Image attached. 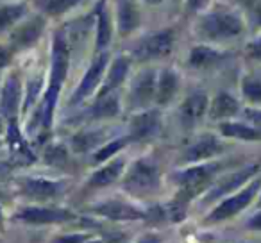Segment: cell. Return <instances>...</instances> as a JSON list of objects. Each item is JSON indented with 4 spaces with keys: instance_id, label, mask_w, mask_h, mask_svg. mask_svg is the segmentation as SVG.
Here are the masks:
<instances>
[{
    "instance_id": "obj_1",
    "label": "cell",
    "mask_w": 261,
    "mask_h": 243,
    "mask_svg": "<svg viewBox=\"0 0 261 243\" xmlns=\"http://www.w3.org/2000/svg\"><path fill=\"white\" fill-rule=\"evenodd\" d=\"M247 29L245 18L242 13L227 8H217L200 15L197 20V34L200 40L210 43L238 40Z\"/></svg>"
},
{
    "instance_id": "obj_2",
    "label": "cell",
    "mask_w": 261,
    "mask_h": 243,
    "mask_svg": "<svg viewBox=\"0 0 261 243\" xmlns=\"http://www.w3.org/2000/svg\"><path fill=\"white\" fill-rule=\"evenodd\" d=\"M70 65V50H68V41L63 31H58L52 40V59H50V79H48V86L45 91V100H43V125L50 127L52 116H54V109L58 104L59 93H61L63 83L68 73Z\"/></svg>"
},
{
    "instance_id": "obj_3",
    "label": "cell",
    "mask_w": 261,
    "mask_h": 243,
    "mask_svg": "<svg viewBox=\"0 0 261 243\" xmlns=\"http://www.w3.org/2000/svg\"><path fill=\"white\" fill-rule=\"evenodd\" d=\"M222 168L220 163H199L197 167H190L186 170L179 172L175 175V181L179 184L177 199L188 204L195 195L202 193L210 184H213L215 175Z\"/></svg>"
},
{
    "instance_id": "obj_4",
    "label": "cell",
    "mask_w": 261,
    "mask_h": 243,
    "mask_svg": "<svg viewBox=\"0 0 261 243\" xmlns=\"http://www.w3.org/2000/svg\"><path fill=\"white\" fill-rule=\"evenodd\" d=\"M261 192V174H257L256 177H252L247 182L243 188H240L238 192L231 193L227 199H224L207 217V222H224L229 218L236 217L238 213H242L245 207H249L254 202V199H257Z\"/></svg>"
},
{
    "instance_id": "obj_5",
    "label": "cell",
    "mask_w": 261,
    "mask_h": 243,
    "mask_svg": "<svg viewBox=\"0 0 261 243\" xmlns=\"http://www.w3.org/2000/svg\"><path fill=\"white\" fill-rule=\"evenodd\" d=\"M123 186L127 192L135 195H145V193L154 192L160 186V168L149 159L136 161L127 172Z\"/></svg>"
},
{
    "instance_id": "obj_6",
    "label": "cell",
    "mask_w": 261,
    "mask_h": 243,
    "mask_svg": "<svg viewBox=\"0 0 261 243\" xmlns=\"http://www.w3.org/2000/svg\"><path fill=\"white\" fill-rule=\"evenodd\" d=\"M257 174H261V161L250 163V165H247V167L240 168V170H234V172H231V174L224 175L222 179L213 182V186H211V190L207 192V195L204 197V202H213V200L224 199V197L238 192L240 188H243V186L252 177H256Z\"/></svg>"
},
{
    "instance_id": "obj_7",
    "label": "cell",
    "mask_w": 261,
    "mask_h": 243,
    "mask_svg": "<svg viewBox=\"0 0 261 243\" xmlns=\"http://www.w3.org/2000/svg\"><path fill=\"white\" fill-rule=\"evenodd\" d=\"M175 43V34L172 29H163L145 36L138 41L133 48V56L138 61H154V59H163L172 54Z\"/></svg>"
},
{
    "instance_id": "obj_8",
    "label": "cell",
    "mask_w": 261,
    "mask_h": 243,
    "mask_svg": "<svg viewBox=\"0 0 261 243\" xmlns=\"http://www.w3.org/2000/svg\"><path fill=\"white\" fill-rule=\"evenodd\" d=\"M108 65H109V56L106 54V52H97V56H95L93 61H91L88 72L84 73L79 86L73 91V97H72V100H70V104H79L81 100H84V98L93 93L95 88L100 84L102 77H104L106 70H108Z\"/></svg>"
},
{
    "instance_id": "obj_9",
    "label": "cell",
    "mask_w": 261,
    "mask_h": 243,
    "mask_svg": "<svg viewBox=\"0 0 261 243\" xmlns=\"http://www.w3.org/2000/svg\"><path fill=\"white\" fill-rule=\"evenodd\" d=\"M158 73L154 70H143L130 83V104L133 107H147L152 100H156Z\"/></svg>"
},
{
    "instance_id": "obj_10",
    "label": "cell",
    "mask_w": 261,
    "mask_h": 243,
    "mask_svg": "<svg viewBox=\"0 0 261 243\" xmlns=\"http://www.w3.org/2000/svg\"><path fill=\"white\" fill-rule=\"evenodd\" d=\"M45 29V18L41 16H34V18L27 20L23 23H18L15 29H11V50H23L29 48L40 40L41 33Z\"/></svg>"
},
{
    "instance_id": "obj_11",
    "label": "cell",
    "mask_w": 261,
    "mask_h": 243,
    "mask_svg": "<svg viewBox=\"0 0 261 243\" xmlns=\"http://www.w3.org/2000/svg\"><path fill=\"white\" fill-rule=\"evenodd\" d=\"M224 152V143L213 134H202L197 140L193 145L188 147V150L185 152L182 159L186 163H202L211 157L218 156V154Z\"/></svg>"
},
{
    "instance_id": "obj_12",
    "label": "cell",
    "mask_w": 261,
    "mask_h": 243,
    "mask_svg": "<svg viewBox=\"0 0 261 243\" xmlns=\"http://www.w3.org/2000/svg\"><path fill=\"white\" fill-rule=\"evenodd\" d=\"M142 23V13L135 0H116V29L122 38L133 34Z\"/></svg>"
},
{
    "instance_id": "obj_13",
    "label": "cell",
    "mask_w": 261,
    "mask_h": 243,
    "mask_svg": "<svg viewBox=\"0 0 261 243\" xmlns=\"http://www.w3.org/2000/svg\"><path fill=\"white\" fill-rule=\"evenodd\" d=\"M210 109V98L204 91H193L192 95L185 98V102L179 107V118H181L182 125H195L200 118L207 113Z\"/></svg>"
},
{
    "instance_id": "obj_14",
    "label": "cell",
    "mask_w": 261,
    "mask_h": 243,
    "mask_svg": "<svg viewBox=\"0 0 261 243\" xmlns=\"http://www.w3.org/2000/svg\"><path fill=\"white\" fill-rule=\"evenodd\" d=\"M15 218L27 224H52V222L70 220L73 214L66 209H54V207H23L16 213Z\"/></svg>"
},
{
    "instance_id": "obj_15",
    "label": "cell",
    "mask_w": 261,
    "mask_h": 243,
    "mask_svg": "<svg viewBox=\"0 0 261 243\" xmlns=\"http://www.w3.org/2000/svg\"><path fill=\"white\" fill-rule=\"evenodd\" d=\"M161 115L160 111H143L130 120L129 140H147L160 131Z\"/></svg>"
},
{
    "instance_id": "obj_16",
    "label": "cell",
    "mask_w": 261,
    "mask_h": 243,
    "mask_svg": "<svg viewBox=\"0 0 261 243\" xmlns=\"http://www.w3.org/2000/svg\"><path fill=\"white\" fill-rule=\"evenodd\" d=\"M20 188L25 193L27 197L34 200H48L52 197H56L61 192V182L56 181H48V179H41V177H27L20 182Z\"/></svg>"
},
{
    "instance_id": "obj_17",
    "label": "cell",
    "mask_w": 261,
    "mask_h": 243,
    "mask_svg": "<svg viewBox=\"0 0 261 243\" xmlns=\"http://www.w3.org/2000/svg\"><path fill=\"white\" fill-rule=\"evenodd\" d=\"M95 211L102 217L109 218V220H140V218H145V213L142 209L130 206L127 202H120V200L102 202L95 206Z\"/></svg>"
},
{
    "instance_id": "obj_18",
    "label": "cell",
    "mask_w": 261,
    "mask_h": 243,
    "mask_svg": "<svg viewBox=\"0 0 261 243\" xmlns=\"http://www.w3.org/2000/svg\"><path fill=\"white\" fill-rule=\"evenodd\" d=\"M20 98H22V86H20L18 75H9L2 88V98H0V109L2 115L13 120L18 113Z\"/></svg>"
},
{
    "instance_id": "obj_19",
    "label": "cell",
    "mask_w": 261,
    "mask_h": 243,
    "mask_svg": "<svg viewBox=\"0 0 261 243\" xmlns=\"http://www.w3.org/2000/svg\"><path fill=\"white\" fill-rule=\"evenodd\" d=\"M113 38V27H111V16L109 9L106 6V0H100L97 8V22H95V50L106 52Z\"/></svg>"
},
{
    "instance_id": "obj_20",
    "label": "cell",
    "mask_w": 261,
    "mask_h": 243,
    "mask_svg": "<svg viewBox=\"0 0 261 243\" xmlns=\"http://www.w3.org/2000/svg\"><path fill=\"white\" fill-rule=\"evenodd\" d=\"M225 59V54L217 48H213L211 45H197L190 50L188 56V65L195 70H206L211 66L218 65Z\"/></svg>"
},
{
    "instance_id": "obj_21",
    "label": "cell",
    "mask_w": 261,
    "mask_h": 243,
    "mask_svg": "<svg viewBox=\"0 0 261 243\" xmlns=\"http://www.w3.org/2000/svg\"><path fill=\"white\" fill-rule=\"evenodd\" d=\"M210 116L213 120H229L240 113V102L234 95L227 93V91H220L215 95L213 102L210 104Z\"/></svg>"
},
{
    "instance_id": "obj_22",
    "label": "cell",
    "mask_w": 261,
    "mask_h": 243,
    "mask_svg": "<svg viewBox=\"0 0 261 243\" xmlns=\"http://www.w3.org/2000/svg\"><path fill=\"white\" fill-rule=\"evenodd\" d=\"M218 131L225 138L242 140V142H259L261 131H257L249 122H232V120H224L218 125Z\"/></svg>"
},
{
    "instance_id": "obj_23",
    "label": "cell",
    "mask_w": 261,
    "mask_h": 243,
    "mask_svg": "<svg viewBox=\"0 0 261 243\" xmlns=\"http://www.w3.org/2000/svg\"><path fill=\"white\" fill-rule=\"evenodd\" d=\"M129 66H130V61L127 58H122V56L116 58L115 61L111 63V66L106 70V79H104V84H102L100 91H98V97H104V95L115 91L116 88L125 80L127 73H129Z\"/></svg>"
},
{
    "instance_id": "obj_24",
    "label": "cell",
    "mask_w": 261,
    "mask_h": 243,
    "mask_svg": "<svg viewBox=\"0 0 261 243\" xmlns=\"http://www.w3.org/2000/svg\"><path fill=\"white\" fill-rule=\"evenodd\" d=\"M179 90V77L174 70L165 68L158 73V84H156V102L161 105L168 104L175 97Z\"/></svg>"
},
{
    "instance_id": "obj_25",
    "label": "cell",
    "mask_w": 261,
    "mask_h": 243,
    "mask_svg": "<svg viewBox=\"0 0 261 243\" xmlns=\"http://www.w3.org/2000/svg\"><path fill=\"white\" fill-rule=\"evenodd\" d=\"M123 167H125V161L122 157H116L111 163H108L106 167H102L100 170H97L90 177V186L93 188H102V186H108L111 182H115L116 179L122 175Z\"/></svg>"
},
{
    "instance_id": "obj_26",
    "label": "cell",
    "mask_w": 261,
    "mask_h": 243,
    "mask_svg": "<svg viewBox=\"0 0 261 243\" xmlns=\"http://www.w3.org/2000/svg\"><path fill=\"white\" fill-rule=\"evenodd\" d=\"M27 13V6L22 2H13V4H2L0 6V34L9 29H15L23 20Z\"/></svg>"
},
{
    "instance_id": "obj_27",
    "label": "cell",
    "mask_w": 261,
    "mask_h": 243,
    "mask_svg": "<svg viewBox=\"0 0 261 243\" xmlns=\"http://www.w3.org/2000/svg\"><path fill=\"white\" fill-rule=\"evenodd\" d=\"M120 113V98L118 95L111 93L98 97L95 105L91 107V116L93 118H113Z\"/></svg>"
},
{
    "instance_id": "obj_28",
    "label": "cell",
    "mask_w": 261,
    "mask_h": 243,
    "mask_svg": "<svg viewBox=\"0 0 261 243\" xmlns=\"http://www.w3.org/2000/svg\"><path fill=\"white\" fill-rule=\"evenodd\" d=\"M81 2L83 0H38V6L47 16H61Z\"/></svg>"
},
{
    "instance_id": "obj_29",
    "label": "cell",
    "mask_w": 261,
    "mask_h": 243,
    "mask_svg": "<svg viewBox=\"0 0 261 243\" xmlns=\"http://www.w3.org/2000/svg\"><path fill=\"white\" fill-rule=\"evenodd\" d=\"M242 95L247 102L261 105V79L259 77H245L242 80Z\"/></svg>"
},
{
    "instance_id": "obj_30",
    "label": "cell",
    "mask_w": 261,
    "mask_h": 243,
    "mask_svg": "<svg viewBox=\"0 0 261 243\" xmlns=\"http://www.w3.org/2000/svg\"><path fill=\"white\" fill-rule=\"evenodd\" d=\"M100 140V134L98 132H81V134L73 136L72 140V149L73 152H88L90 149H93L95 145Z\"/></svg>"
},
{
    "instance_id": "obj_31",
    "label": "cell",
    "mask_w": 261,
    "mask_h": 243,
    "mask_svg": "<svg viewBox=\"0 0 261 243\" xmlns=\"http://www.w3.org/2000/svg\"><path fill=\"white\" fill-rule=\"evenodd\" d=\"M125 143H127V140H115V142L108 143V145H104L102 149H98L97 152H95L93 161H95V163H102V161L109 159V157L115 156V154L118 152V150L122 149Z\"/></svg>"
},
{
    "instance_id": "obj_32",
    "label": "cell",
    "mask_w": 261,
    "mask_h": 243,
    "mask_svg": "<svg viewBox=\"0 0 261 243\" xmlns=\"http://www.w3.org/2000/svg\"><path fill=\"white\" fill-rule=\"evenodd\" d=\"M245 54H247V58L252 59V61L261 63V34L254 38L252 41H249V43H247Z\"/></svg>"
},
{
    "instance_id": "obj_33",
    "label": "cell",
    "mask_w": 261,
    "mask_h": 243,
    "mask_svg": "<svg viewBox=\"0 0 261 243\" xmlns=\"http://www.w3.org/2000/svg\"><path fill=\"white\" fill-rule=\"evenodd\" d=\"M47 161L52 165H59V163H65L66 161V150L63 147H52V149L47 150Z\"/></svg>"
},
{
    "instance_id": "obj_34",
    "label": "cell",
    "mask_w": 261,
    "mask_h": 243,
    "mask_svg": "<svg viewBox=\"0 0 261 243\" xmlns=\"http://www.w3.org/2000/svg\"><path fill=\"white\" fill-rule=\"evenodd\" d=\"M243 116H245V120L250 125H254L257 131H261V107H247L243 111Z\"/></svg>"
},
{
    "instance_id": "obj_35",
    "label": "cell",
    "mask_w": 261,
    "mask_h": 243,
    "mask_svg": "<svg viewBox=\"0 0 261 243\" xmlns=\"http://www.w3.org/2000/svg\"><path fill=\"white\" fill-rule=\"evenodd\" d=\"M86 234H68V236H59L52 243H86Z\"/></svg>"
},
{
    "instance_id": "obj_36",
    "label": "cell",
    "mask_w": 261,
    "mask_h": 243,
    "mask_svg": "<svg viewBox=\"0 0 261 243\" xmlns=\"http://www.w3.org/2000/svg\"><path fill=\"white\" fill-rule=\"evenodd\" d=\"M245 227L249 229V231H261V209L247 220Z\"/></svg>"
},
{
    "instance_id": "obj_37",
    "label": "cell",
    "mask_w": 261,
    "mask_h": 243,
    "mask_svg": "<svg viewBox=\"0 0 261 243\" xmlns=\"http://www.w3.org/2000/svg\"><path fill=\"white\" fill-rule=\"evenodd\" d=\"M9 59H11L9 50H6V48H0V70L9 65Z\"/></svg>"
},
{
    "instance_id": "obj_38",
    "label": "cell",
    "mask_w": 261,
    "mask_h": 243,
    "mask_svg": "<svg viewBox=\"0 0 261 243\" xmlns=\"http://www.w3.org/2000/svg\"><path fill=\"white\" fill-rule=\"evenodd\" d=\"M204 4H206V0H188V8L192 9V11H197V9H200Z\"/></svg>"
},
{
    "instance_id": "obj_39",
    "label": "cell",
    "mask_w": 261,
    "mask_h": 243,
    "mask_svg": "<svg viewBox=\"0 0 261 243\" xmlns=\"http://www.w3.org/2000/svg\"><path fill=\"white\" fill-rule=\"evenodd\" d=\"M138 243H160V238H158V236H154V234H149V236H143Z\"/></svg>"
},
{
    "instance_id": "obj_40",
    "label": "cell",
    "mask_w": 261,
    "mask_h": 243,
    "mask_svg": "<svg viewBox=\"0 0 261 243\" xmlns=\"http://www.w3.org/2000/svg\"><path fill=\"white\" fill-rule=\"evenodd\" d=\"M145 2H147L149 6H160V4H163L165 0H145Z\"/></svg>"
},
{
    "instance_id": "obj_41",
    "label": "cell",
    "mask_w": 261,
    "mask_h": 243,
    "mask_svg": "<svg viewBox=\"0 0 261 243\" xmlns=\"http://www.w3.org/2000/svg\"><path fill=\"white\" fill-rule=\"evenodd\" d=\"M257 207L261 209V192H259V195H257Z\"/></svg>"
},
{
    "instance_id": "obj_42",
    "label": "cell",
    "mask_w": 261,
    "mask_h": 243,
    "mask_svg": "<svg viewBox=\"0 0 261 243\" xmlns=\"http://www.w3.org/2000/svg\"><path fill=\"white\" fill-rule=\"evenodd\" d=\"M4 131V125H2V118H0V132Z\"/></svg>"
}]
</instances>
